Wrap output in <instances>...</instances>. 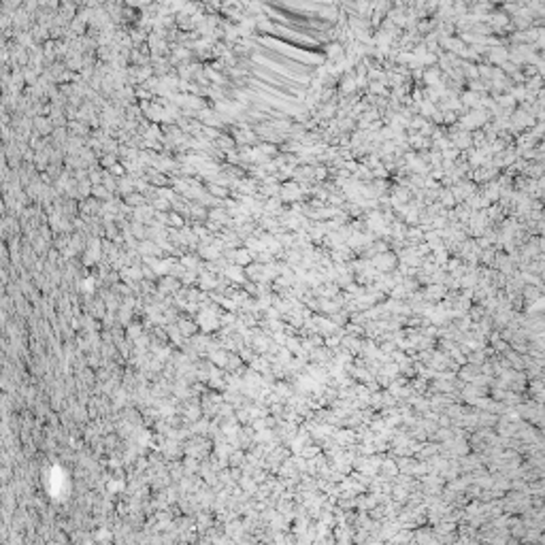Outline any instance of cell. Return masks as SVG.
Listing matches in <instances>:
<instances>
[{
	"mask_svg": "<svg viewBox=\"0 0 545 545\" xmlns=\"http://www.w3.org/2000/svg\"><path fill=\"white\" fill-rule=\"evenodd\" d=\"M177 326H179V330H181V335H183V337H194L196 332L201 330L198 322H194V320H185V318H181V320L177 322Z\"/></svg>",
	"mask_w": 545,
	"mask_h": 545,
	"instance_id": "cell-2",
	"label": "cell"
},
{
	"mask_svg": "<svg viewBox=\"0 0 545 545\" xmlns=\"http://www.w3.org/2000/svg\"><path fill=\"white\" fill-rule=\"evenodd\" d=\"M232 260H234V264H239V266H249L251 262H254V256H251V251L249 249H237L232 254Z\"/></svg>",
	"mask_w": 545,
	"mask_h": 545,
	"instance_id": "cell-3",
	"label": "cell"
},
{
	"mask_svg": "<svg viewBox=\"0 0 545 545\" xmlns=\"http://www.w3.org/2000/svg\"><path fill=\"white\" fill-rule=\"evenodd\" d=\"M224 277H228L230 281H234V283H245V281H247V275L243 273V266H239V264H234V266H226L224 268Z\"/></svg>",
	"mask_w": 545,
	"mask_h": 545,
	"instance_id": "cell-1",
	"label": "cell"
},
{
	"mask_svg": "<svg viewBox=\"0 0 545 545\" xmlns=\"http://www.w3.org/2000/svg\"><path fill=\"white\" fill-rule=\"evenodd\" d=\"M245 460H247V452H245V449L230 452V456H228V464H230V466H243Z\"/></svg>",
	"mask_w": 545,
	"mask_h": 545,
	"instance_id": "cell-4",
	"label": "cell"
},
{
	"mask_svg": "<svg viewBox=\"0 0 545 545\" xmlns=\"http://www.w3.org/2000/svg\"><path fill=\"white\" fill-rule=\"evenodd\" d=\"M98 358H101L98 354H92V356H90V360H87V364H90V366H98V364H102V362L98 360Z\"/></svg>",
	"mask_w": 545,
	"mask_h": 545,
	"instance_id": "cell-5",
	"label": "cell"
}]
</instances>
